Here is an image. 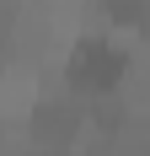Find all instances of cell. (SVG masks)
I'll use <instances>...</instances> for the list:
<instances>
[{"label": "cell", "mask_w": 150, "mask_h": 156, "mask_svg": "<svg viewBox=\"0 0 150 156\" xmlns=\"http://www.w3.org/2000/svg\"><path fill=\"white\" fill-rule=\"evenodd\" d=\"M129 48L113 43V38H80V43L70 48V59H64V86H70V97H80V102H91V97H107L118 92L123 76H129Z\"/></svg>", "instance_id": "obj_1"}, {"label": "cell", "mask_w": 150, "mask_h": 156, "mask_svg": "<svg viewBox=\"0 0 150 156\" xmlns=\"http://www.w3.org/2000/svg\"><path fill=\"white\" fill-rule=\"evenodd\" d=\"M32 156H64V151H32Z\"/></svg>", "instance_id": "obj_4"}, {"label": "cell", "mask_w": 150, "mask_h": 156, "mask_svg": "<svg viewBox=\"0 0 150 156\" xmlns=\"http://www.w3.org/2000/svg\"><path fill=\"white\" fill-rule=\"evenodd\" d=\"M107 5V22H118V27H139L145 22V0H102Z\"/></svg>", "instance_id": "obj_3"}, {"label": "cell", "mask_w": 150, "mask_h": 156, "mask_svg": "<svg viewBox=\"0 0 150 156\" xmlns=\"http://www.w3.org/2000/svg\"><path fill=\"white\" fill-rule=\"evenodd\" d=\"M91 113L80 97H38L32 102V119H27V135L38 151H70L80 135H86Z\"/></svg>", "instance_id": "obj_2"}]
</instances>
